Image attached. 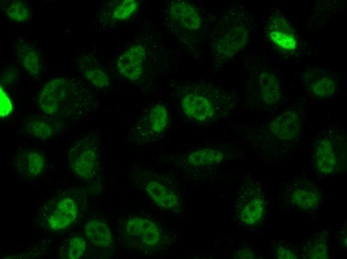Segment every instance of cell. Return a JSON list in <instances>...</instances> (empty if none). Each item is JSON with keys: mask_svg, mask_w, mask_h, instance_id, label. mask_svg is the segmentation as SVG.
<instances>
[{"mask_svg": "<svg viewBox=\"0 0 347 259\" xmlns=\"http://www.w3.org/2000/svg\"><path fill=\"white\" fill-rule=\"evenodd\" d=\"M93 94L86 85L74 78L52 79L41 88L38 105L46 115L56 118L78 119L97 106Z\"/></svg>", "mask_w": 347, "mask_h": 259, "instance_id": "obj_1", "label": "cell"}, {"mask_svg": "<svg viewBox=\"0 0 347 259\" xmlns=\"http://www.w3.org/2000/svg\"><path fill=\"white\" fill-rule=\"evenodd\" d=\"M251 13L232 2L217 19L209 32L211 58L215 66L234 57L247 44L252 29Z\"/></svg>", "mask_w": 347, "mask_h": 259, "instance_id": "obj_2", "label": "cell"}, {"mask_svg": "<svg viewBox=\"0 0 347 259\" xmlns=\"http://www.w3.org/2000/svg\"><path fill=\"white\" fill-rule=\"evenodd\" d=\"M182 111L195 122L209 123L224 118L236 105L234 95L209 82L185 87L180 98Z\"/></svg>", "mask_w": 347, "mask_h": 259, "instance_id": "obj_3", "label": "cell"}, {"mask_svg": "<svg viewBox=\"0 0 347 259\" xmlns=\"http://www.w3.org/2000/svg\"><path fill=\"white\" fill-rule=\"evenodd\" d=\"M87 205V196L83 188L65 190L41 207L38 215L40 224L49 231L64 229L83 217Z\"/></svg>", "mask_w": 347, "mask_h": 259, "instance_id": "obj_4", "label": "cell"}, {"mask_svg": "<svg viewBox=\"0 0 347 259\" xmlns=\"http://www.w3.org/2000/svg\"><path fill=\"white\" fill-rule=\"evenodd\" d=\"M168 15L178 27L189 34L191 45L198 54L205 46L204 42L210 26L211 17L204 9L192 2L175 0L168 8Z\"/></svg>", "mask_w": 347, "mask_h": 259, "instance_id": "obj_5", "label": "cell"}, {"mask_svg": "<svg viewBox=\"0 0 347 259\" xmlns=\"http://www.w3.org/2000/svg\"><path fill=\"white\" fill-rule=\"evenodd\" d=\"M102 154L100 139L93 132L87 133L75 141L69 150L70 169L82 180L91 181L101 170Z\"/></svg>", "mask_w": 347, "mask_h": 259, "instance_id": "obj_6", "label": "cell"}, {"mask_svg": "<svg viewBox=\"0 0 347 259\" xmlns=\"http://www.w3.org/2000/svg\"><path fill=\"white\" fill-rule=\"evenodd\" d=\"M123 236L129 246L151 251L158 249L165 241L163 228L156 221L140 216H131L124 220Z\"/></svg>", "mask_w": 347, "mask_h": 259, "instance_id": "obj_7", "label": "cell"}, {"mask_svg": "<svg viewBox=\"0 0 347 259\" xmlns=\"http://www.w3.org/2000/svg\"><path fill=\"white\" fill-rule=\"evenodd\" d=\"M265 210V195L261 186L253 182L243 183L235 201L237 221L244 225L257 224L263 217Z\"/></svg>", "mask_w": 347, "mask_h": 259, "instance_id": "obj_8", "label": "cell"}, {"mask_svg": "<svg viewBox=\"0 0 347 259\" xmlns=\"http://www.w3.org/2000/svg\"><path fill=\"white\" fill-rule=\"evenodd\" d=\"M282 196L286 205L305 213H313L321 204V192L312 182L301 177L288 181L283 187Z\"/></svg>", "mask_w": 347, "mask_h": 259, "instance_id": "obj_9", "label": "cell"}, {"mask_svg": "<svg viewBox=\"0 0 347 259\" xmlns=\"http://www.w3.org/2000/svg\"><path fill=\"white\" fill-rule=\"evenodd\" d=\"M265 32L273 46L286 53H294L297 48V38L289 22L281 14L273 12L268 18Z\"/></svg>", "mask_w": 347, "mask_h": 259, "instance_id": "obj_10", "label": "cell"}, {"mask_svg": "<svg viewBox=\"0 0 347 259\" xmlns=\"http://www.w3.org/2000/svg\"><path fill=\"white\" fill-rule=\"evenodd\" d=\"M302 83L311 95L317 98H325L336 93L338 79L337 75L328 69L311 67L304 73Z\"/></svg>", "mask_w": 347, "mask_h": 259, "instance_id": "obj_11", "label": "cell"}, {"mask_svg": "<svg viewBox=\"0 0 347 259\" xmlns=\"http://www.w3.org/2000/svg\"><path fill=\"white\" fill-rule=\"evenodd\" d=\"M341 143L337 138L327 135L319 139L315 147L318 170L323 175L335 173L341 165L343 154Z\"/></svg>", "mask_w": 347, "mask_h": 259, "instance_id": "obj_12", "label": "cell"}, {"mask_svg": "<svg viewBox=\"0 0 347 259\" xmlns=\"http://www.w3.org/2000/svg\"><path fill=\"white\" fill-rule=\"evenodd\" d=\"M143 188L158 206L173 211H179L182 200L176 189L157 177H149L143 182Z\"/></svg>", "mask_w": 347, "mask_h": 259, "instance_id": "obj_13", "label": "cell"}, {"mask_svg": "<svg viewBox=\"0 0 347 259\" xmlns=\"http://www.w3.org/2000/svg\"><path fill=\"white\" fill-rule=\"evenodd\" d=\"M253 77L258 98L267 105L277 104L281 96L279 79L272 72L260 66L254 68Z\"/></svg>", "mask_w": 347, "mask_h": 259, "instance_id": "obj_14", "label": "cell"}, {"mask_svg": "<svg viewBox=\"0 0 347 259\" xmlns=\"http://www.w3.org/2000/svg\"><path fill=\"white\" fill-rule=\"evenodd\" d=\"M146 56V49L142 45L130 47L118 59V72L130 80L139 79L144 73Z\"/></svg>", "mask_w": 347, "mask_h": 259, "instance_id": "obj_15", "label": "cell"}, {"mask_svg": "<svg viewBox=\"0 0 347 259\" xmlns=\"http://www.w3.org/2000/svg\"><path fill=\"white\" fill-rule=\"evenodd\" d=\"M13 161L14 166L18 173L28 179L39 176L45 163L43 154L33 148L20 150L17 153Z\"/></svg>", "mask_w": 347, "mask_h": 259, "instance_id": "obj_16", "label": "cell"}, {"mask_svg": "<svg viewBox=\"0 0 347 259\" xmlns=\"http://www.w3.org/2000/svg\"><path fill=\"white\" fill-rule=\"evenodd\" d=\"M272 132L282 140H290L300 133L301 122L298 114L287 111L274 118L269 126Z\"/></svg>", "mask_w": 347, "mask_h": 259, "instance_id": "obj_17", "label": "cell"}, {"mask_svg": "<svg viewBox=\"0 0 347 259\" xmlns=\"http://www.w3.org/2000/svg\"><path fill=\"white\" fill-rule=\"evenodd\" d=\"M84 231L87 241L98 248H108L113 242L110 229L102 219H93L88 221L85 224Z\"/></svg>", "mask_w": 347, "mask_h": 259, "instance_id": "obj_18", "label": "cell"}, {"mask_svg": "<svg viewBox=\"0 0 347 259\" xmlns=\"http://www.w3.org/2000/svg\"><path fill=\"white\" fill-rule=\"evenodd\" d=\"M23 128L26 133L31 137L46 139L56 134L58 123L48 117H31L24 122Z\"/></svg>", "mask_w": 347, "mask_h": 259, "instance_id": "obj_19", "label": "cell"}, {"mask_svg": "<svg viewBox=\"0 0 347 259\" xmlns=\"http://www.w3.org/2000/svg\"><path fill=\"white\" fill-rule=\"evenodd\" d=\"M328 233H315L305 240L301 254L306 259H326L329 258Z\"/></svg>", "mask_w": 347, "mask_h": 259, "instance_id": "obj_20", "label": "cell"}, {"mask_svg": "<svg viewBox=\"0 0 347 259\" xmlns=\"http://www.w3.org/2000/svg\"><path fill=\"white\" fill-rule=\"evenodd\" d=\"M14 47L18 62L29 74L37 76L41 65L36 51L30 44L23 41L16 43Z\"/></svg>", "mask_w": 347, "mask_h": 259, "instance_id": "obj_21", "label": "cell"}, {"mask_svg": "<svg viewBox=\"0 0 347 259\" xmlns=\"http://www.w3.org/2000/svg\"><path fill=\"white\" fill-rule=\"evenodd\" d=\"M168 123V114L166 107L161 104L152 106L147 115L146 128L151 133L159 134L166 129Z\"/></svg>", "mask_w": 347, "mask_h": 259, "instance_id": "obj_22", "label": "cell"}, {"mask_svg": "<svg viewBox=\"0 0 347 259\" xmlns=\"http://www.w3.org/2000/svg\"><path fill=\"white\" fill-rule=\"evenodd\" d=\"M223 153L217 149H202L190 152L186 157L188 163L195 166L208 165L220 162Z\"/></svg>", "mask_w": 347, "mask_h": 259, "instance_id": "obj_23", "label": "cell"}, {"mask_svg": "<svg viewBox=\"0 0 347 259\" xmlns=\"http://www.w3.org/2000/svg\"><path fill=\"white\" fill-rule=\"evenodd\" d=\"M6 12L10 19L17 22H23L30 18L31 9L30 5L24 1L14 0L9 3Z\"/></svg>", "mask_w": 347, "mask_h": 259, "instance_id": "obj_24", "label": "cell"}, {"mask_svg": "<svg viewBox=\"0 0 347 259\" xmlns=\"http://www.w3.org/2000/svg\"><path fill=\"white\" fill-rule=\"evenodd\" d=\"M138 5L135 0H123L114 8L113 17L119 20L126 19L137 11Z\"/></svg>", "mask_w": 347, "mask_h": 259, "instance_id": "obj_25", "label": "cell"}, {"mask_svg": "<svg viewBox=\"0 0 347 259\" xmlns=\"http://www.w3.org/2000/svg\"><path fill=\"white\" fill-rule=\"evenodd\" d=\"M83 74L86 79L95 87L103 88L109 85L110 81L108 76L100 69H87L84 71Z\"/></svg>", "mask_w": 347, "mask_h": 259, "instance_id": "obj_26", "label": "cell"}, {"mask_svg": "<svg viewBox=\"0 0 347 259\" xmlns=\"http://www.w3.org/2000/svg\"><path fill=\"white\" fill-rule=\"evenodd\" d=\"M86 241L83 237L75 236L69 241L67 252V258L77 259L80 258L86 250Z\"/></svg>", "mask_w": 347, "mask_h": 259, "instance_id": "obj_27", "label": "cell"}, {"mask_svg": "<svg viewBox=\"0 0 347 259\" xmlns=\"http://www.w3.org/2000/svg\"><path fill=\"white\" fill-rule=\"evenodd\" d=\"M274 254L278 259H297L298 251L292 245L285 242L276 243L274 247Z\"/></svg>", "mask_w": 347, "mask_h": 259, "instance_id": "obj_28", "label": "cell"}, {"mask_svg": "<svg viewBox=\"0 0 347 259\" xmlns=\"http://www.w3.org/2000/svg\"><path fill=\"white\" fill-rule=\"evenodd\" d=\"M12 110V106L6 93L0 87V116H8Z\"/></svg>", "mask_w": 347, "mask_h": 259, "instance_id": "obj_29", "label": "cell"}, {"mask_svg": "<svg viewBox=\"0 0 347 259\" xmlns=\"http://www.w3.org/2000/svg\"><path fill=\"white\" fill-rule=\"evenodd\" d=\"M238 257L239 259H255L256 256L251 249L244 248L239 252Z\"/></svg>", "mask_w": 347, "mask_h": 259, "instance_id": "obj_30", "label": "cell"}, {"mask_svg": "<svg viewBox=\"0 0 347 259\" xmlns=\"http://www.w3.org/2000/svg\"><path fill=\"white\" fill-rule=\"evenodd\" d=\"M340 242L341 243L343 247L346 248L347 247V228L343 227L341 230L340 236Z\"/></svg>", "mask_w": 347, "mask_h": 259, "instance_id": "obj_31", "label": "cell"}]
</instances>
